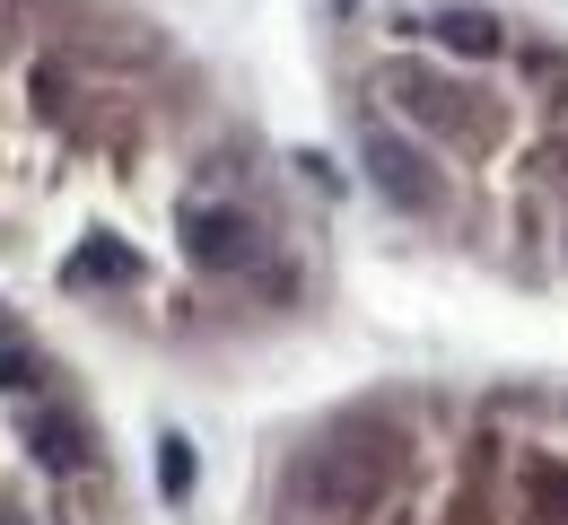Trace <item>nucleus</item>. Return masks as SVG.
Masks as SVG:
<instances>
[{
  "mask_svg": "<svg viewBox=\"0 0 568 525\" xmlns=\"http://www.w3.org/2000/svg\"><path fill=\"white\" fill-rule=\"evenodd\" d=\"M394 455H403V447H394V430H342V438H324L315 455L288 464V491L315 499V508H367V499L385 491Z\"/></svg>",
  "mask_w": 568,
  "mask_h": 525,
  "instance_id": "1",
  "label": "nucleus"
},
{
  "mask_svg": "<svg viewBox=\"0 0 568 525\" xmlns=\"http://www.w3.org/2000/svg\"><path fill=\"white\" fill-rule=\"evenodd\" d=\"M367 184L394 202V211H412V220H428L437 202H446V184H437V166H428L403 132H367Z\"/></svg>",
  "mask_w": 568,
  "mask_h": 525,
  "instance_id": "2",
  "label": "nucleus"
},
{
  "mask_svg": "<svg viewBox=\"0 0 568 525\" xmlns=\"http://www.w3.org/2000/svg\"><path fill=\"white\" fill-rule=\"evenodd\" d=\"M184 254H193L202 272H245V263L263 254V236H254V220H245V211L202 202V211H184Z\"/></svg>",
  "mask_w": 568,
  "mask_h": 525,
  "instance_id": "3",
  "label": "nucleus"
},
{
  "mask_svg": "<svg viewBox=\"0 0 568 525\" xmlns=\"http://www.w3.org/2000/svg\"><path fill=\"white\" fill-rule=\"evenodd\" d=\"M27 455L44 464V473H88V421L79 412H62V403H36L27 412Z\"/></svg>",
  "mask_w": 568,
  "mask_h": 525,
  "instance_id": "4",
  "label": "nucleus"
},
{
  "mask_svg": "<svg viewBox=\"0 0 568 525\" xmlns=\"http://www.w3.org/2000/svg\"><path fill=\"white\" fill-rule=\"evenodd\" d=\"M62 281H71V290H97V281H141V254H132L123 236H88L71 263H62Z\"/></svg>",
  "mask_w": 568,
  "mask_h": 525,
  "instance_id": "5",
  "label": "nucleus"
},
{
  "mask_svg": "<svg viewBox=\"0 0 568 525\" xmlns=\"http://www.w3.org/2000/svg\"><path fill=\"white\" fill-rule=\"evenodd\" d=\"M428 36H437L446 53H464V62H490V53H498V18H490V9H437Z\"/></svg>",
  "mask_w": 568,
  "mask_h": 525,
  "instance_id": "6",
  "label": "nucleus"
},
{
  "mask_svg": "<svg viewBox=\"0 0 568 525\" xmlns=\"http://www.w3.org/2000/svg\"><path fill=\"white\" fill-rule=\"evenodd\" d=\"M403 105H412L420 123H437V132H481V105H464V97H437V88H420V79H403Z\"/></svg>",
  "mask_w": 568,
  "mask_h": 525,
  "instance_id": "7",
  "label": "nucleus"
},
{
  "mask_svg": "<svg viewBox=\"0 0 568 525\" xmlns=\"http://www.w3.org/2000/svg\"><path fill=\"white\" fill-rule=\"evenodd\" d=\"M193 473H202L193 438H158V491H166V499H184V491H193Z\"/></svg>",
  "mask_w": 568,
  "mask_h": 525,
  "instance_id": "8",
  "label": "nucleus"
},
{
  "mask_svg": "<svg viewBox=\"0 0 568 525\" xmlns=\"http://www.w3.org/2000/svg\"><path fill=\"white\" fill-rule=\"evenodd\" d=\"M44 385V360L27 342H0V394H36Z\"/></svg>",
  "mask_w": 568,
  "mask_h": 525,
  "instance_id": "9",
  "label": "nucleus"
},
{
  "mask_svg": "<svg viewBox=\"0 0 568 525\" xmlns=\"http://www.w3.org/2000/svg\"><path fill=\"white\" fill-rule=\"evenodd\" d=\"M0 525H27V517H18V508H0Z\"/></svg>",
  "mask_w": 568,
  "mask_h": 525,
  "instance_id": "10",
  "label": "nucleus"
},
{
  "mask_svg": "<svg viewBox=\"0 0 568 525\" xmlns=\"http://www.w3.org/2000/svg\"><path fill=\"white\" fill-rule=\"evenodd\" d=\"M342 9H358V0H342Z\"/></svg>",
  "mask_w": 568,
  "mask_h": 525,
  "instance_id": "11",
  "label": "nucleus"
}]
</instances>
